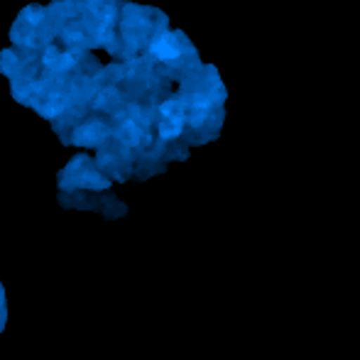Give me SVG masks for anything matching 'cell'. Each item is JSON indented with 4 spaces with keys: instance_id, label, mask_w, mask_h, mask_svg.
I'll use <instances>...</instances> for the list:
<instances>
[{
    "instance_id": "52a82bcc",
    "label": "cell",
    "mask_w": 360,
    "mask_h": 360,
    "mask_svg": "<svg viewBox=\"0 0 360 360\" xmlns=\"http://www.w3.org/2000/svg\"><path fill=\"white\" fill-rule=\"evenodd\" d=\"M20 18L27 25H32V27H42L47 22V8L44 5H27V8H22Z\"/></svg>"
},
{
    "instance_id": "6da1fadb",
    "label": "cell",
    "mask_w": 360,
    "mask_h": 360,
    "mask_svg": "<svg viewBox=\"0 0 360 360\" xmlns=\"http://www.w3.org/2000/svg\"><path fill=\"white\" fill-rule=\"evenodd\" d=\"M59 186L62 189H94V191H103L110 186L108 176L101 174L98 165L89 160L86 155H79L69 162L67 169L59 174Z\"/></svg>"
},
{
    "instance_id": "277c9868",
    "label": "cell",
    "mask_w": 360,
    "mask_h": 360,
    "mask_svg": "<svg viewBox=\"0 0 360 360\" xmlns=\"http://www.w3.org/2000/svg\"><path fill=\"white\" fill-rule=\"evenodd\" d=\"M25 67V54L20 49H3L0 52V74H5L10 81L18 79Z\"/></svg>"
},
{
    "instance_id": "3957f363",
    "label": "cell",
    "mask_w": 360,
    "mask_h": 360,
    "mask_svg": "<svg viewBox=\"0 0 360 360\" xmlns=\"http://www.w3.org/2000/svg\"><path fill=\"white\" fill-rule=\"evenodd\" d=\"M181 42H184V37L179 32H160L150 42L147 54L162 64H176L181 59Z\"/></svg>"
},
{
    "instance_id": "7a4b0ae2",
    "label": "cell",
    "mask_w": 360,
    "mask_h": 360,
    "mask_svg": "<svg viewBox=\"0 0 360 360\" xmlns=\"http://www.w3.org/2000/svg\"><path fill=\"white\" fill-rule=\"evenodd\" d=\"M113 138V123L108 115L91 113L86 120H81L79 128L74 130L72 143L79 147H101Z\"/></svg>"
},
{
    "instance_id": "8992f818",
    "label": "cell",
    "mask_w": 360,
    "mask_h": 360,
    "mask_svg": "<svg viewBox=\"0 0 360 360\" xmlns=\"http://www.w3.org/2000/svg\"><path fill=\"white\" fill-rule=\"evenodd\" d=\"M181 130H184V120L179 118H162L160 115V120H157V135L162 140H176Z\"/></svg>"
},
{
    "instance_id": "5b68a950",
    "label": "cell",
    "mask_w": 360,
    "mask_h": 360,
    "mask_svg": "<svg viewBox=\"0 0 360 360\" xmlns=\"http://www.w3.org/2000/svg\"><path fill=\"white\" fill-rule=\"evenodd\" d=\"M10 91H13V98L18 101V103L32 105L34 96H37V84H34L32 79L18 76V79H13V86H10Z\"/></svg>"
}]
</instances>
